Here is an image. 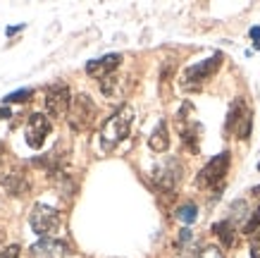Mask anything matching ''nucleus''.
Wrapping results in <instances>:
<instances>
[{
	"mask_svg": "<svg viewBox=\"0 0 260 258\" xmlns=\"http://www.w3.org/2000/svg\"><path fill=\"white\" fill-rule=\"evenodd\" d=\"M31 253L36 258H60L64 253V244H60L57 239H41L31 246Z\"/></svg>",
	"mask_w": 260,
	"mask_h": 258,
	"instance_id": "obj_12",
	"label": "nucleus"
},
{
	"mask_svg": "<svg viewBox=\"0 0 260 258\" xmlns=\"http://www.w3.org/2000/svg\"><path fill=\"white\" fill-rule=\"evenodd\" d=\"M220 65H222V53H215V55H210V58L201 60V63L191 65V67H186L184 74H181V86H184L186 91L198 89L205 79H210L215 72L220 70Z\"/></svg>",
	"mask_w": 260,
	"mask_h": 258,
	"instance_id": "obj_3",
	"label": "nucleus"
},
{
	"mask_svg": "<svg viewBox=\"0 0 260 258\" xmlns=\"http://www.w3.org/2000/svg\"><path fill=\"white\" fill-rule=\"evenodd\" d=\"M229 153L227 151H222L220 156H215L210 163L205 165L203 170L198 172V177H196V184L198 187H203V189H208V187H215V184H220L222 180H224V175H227V170H229Z\"/></svg>",
	"mask_w": 260,
	"mask_h": 258,
	"instance_id": "obj_6",
	"label": "nucleus"
},
{
	"mask_svg": "<svg viewBox=\"0 0 260 258\" xmlns=\"http://www.w3.org/2000/svg\"><path fill=\"white\" fill-rule=\"evenodd\" d=\"M134 118H136V110L134 105H122L117 112H112L110 118L103 122V129H101V146L103 151H112L117 149L119 144L129 136L132 132V125H134Z\"/></svg>",
	"mask_w": 260,
	"mask_h": 258,
	"instance_id": "obj_1",
	"label": "nucleus"
},
{
	"mask_svg": "<svg viewBox=\"0 0 260 258\" xmlns=\"http://www.w3.org/2000/svg\"><path fill=\"white\" fill-rule=\"evenodd\" d=\"M258 227H260V206L251 213V218L244 222V235H253V232H255Z\"/></svg>",
	"mask_w": 260,
	"mask_h": 258,
	"instance_id": "obj_17",
	"label": "nucleus"
},
{
	"mask_svg": "<svg viewBox=\"0 0 260 258\" xmlns=\"http://www.w3.org/2000/svg\"><path fill=\"white\" fill-rule=\"evenodd\" d=\"M213 232L220 237L224 246H232L234 239H237V230H234V222H232V220H220V222H215Z\"/></svg>",
	"mask_w": 260,
	"mask_h": 258,
	"instance_id": "obj_15",
	"label": "nucleus"
},
{
	"mask_svg": "<svg viewBox=\"0 0 260 258\" xmlns=\"http://www.w3.org/2000/svg\"><path fill=\"white\" fill-rule=\"evenodd\" d=\"M22 29H24L22 24H19V26H10V29H8V36H12V34H17V32H22Z\"/></svg>",
	"mask_w": 260,
	"mask_h": 258,
	"instance_id": "obj_23",
	"label": "nucleus"
},
{
	"mask_svg": "<svg viewBox=\"0 0 260 258\" xmlns=\"http://www.w3.org/2000/svg\"><path fill=\"white\" fill-rule=\"evenodd\" d=\"M0 184L5 187V191L12 196H26L29 194V180L19 175V172H10L5 177H0Z\"/></svg>",
	"mask_w": 260,
	"mask_h": 258,
	"instance_id": "obj_11",
	"label": "nucleus"
},
{
	"mask_svg": "<svg viewBox=\"0 0 260 258\" xmlns=\"http://www.w3.org/2000/svg\"><path fill=\"white\" fill-rule=\"evenodd\" d=\"M153 182H155V187L162 189V191H174L181 182V163L177 158L160 160V163L155 165V170H153Z\"/></svg>",
	"mask_w": 260,
	"mask_h": 258,
	"instance_id": "obj_5",
	"label": "nucleus"
},
{
	"mask_svg": "<svg viewBox=\"0 0 260 258\" xmlns=\"http://www.w3.org/2000/svg\"><path fill=\"white\" fill-rule=\"evenodd\" d=\"M251 258H260V230L251 239Z\"/></svg>",
	"mask_w": 260,
	"mask_h": 258,
	"instance_id": "obj_20",
	"label": "nucleus"
},
{
	"mask_svg": "<svg viewBox=\"0 0 260 258\" xmlns=\"http://www.w3.org/2000/svg\"><path fill=\"white\" fill-rule=\"evenodd\" d=\"M191 239V230H181V235H179V244H186Z\"/></svg>",
	"mask_w": 260,
	"mask_h": 258,
	"instance_id": "obj_22",
	"label": "nucleus"
},
{
	"mask_svg": "<svg viewBox=\"0 0 260 258\" xmlns=\"http://www.w3.org/2000/svg\"><path fill=\"white\" fill-rule=\"evenodd\" d=\"M67 115H70L67 122H70L72 129H74V132H84V129L91 127V122H93V118H95V103L91 101V96H86V94L74 96Z\"/></svg>",
	"mask_w": 260,
	"mask_h": 258,
	"instance_id": "obj_4",
	"label": "nucleus"
},
{
	"mask_svg": "<svg viewBox=\"0 0 260 258\" xmlns=\"http://www.w3.org/2000/svg\"><path fill=\"white\" fill-rule=\"evenodd\" d=\"M70 105H72V96H70V89L64 84H53L46 89V110L48 115L53 118H60L64 112H70Z\"/></svg>",
	"mask_w": 260,
	"mask_h": 258,
	"instance_id": "obj_9",
	"label": "nucleus"
},
{
	"mask_svg": "<svg viewBox=\"0 0 260 258\" xmlns=\"http://www.w3.org/2000/svg\"><path fill=\"white\" fill-rule=\"evenodd\" d=\"M50 129H53V125H50V120H48L43 112H34V115H29V120H26V129H24L26 144H29L31 149H41V146L46 144V139L50 136Z\"/></svg>",
	"mask_w": 260,
	"mask_h": 258,
	"instance_id": "obj_8",
	"label": "nucleus"
},
{
	"mask_svg": "<svg viewBox=\"0 0 260 258\" xmlns=\"http://www.w3.org/2000/svg\"><path fill=\"white\" fill-rule=\"evenodd\" d=\"M198 258H224V253H222L220 246H205V249L198 253Z\"/></svg>",
	"mask_w": 260,
	"mask_h": 258,
	"instance_id": "obj_19",
	"label": "nucleus"
},
{
	"mask_svg": "<svg viewBox=\"0 0 260 258\" xmlns=\"http://www.w3.org/2000/svg\"><path fill=\"white\" fill-rule=\"evenodd\" d=\"M258 170H260V163H258Z\"/></svg>",
	"mask_w": 260,
	"mask_h": 258,
	"instance_id": "obj_28",
	"label": "nucleus"
},
{
	"mask_svg": "<svg viewBox=\"0 0 260 258\" xmlns=\"http://www.w3.org/2000/svg\"><path fill=\"white\" fill-rule=\"evenodd\" d=\"M251 127H253L251 110L246 108V103L241 98H237L227 115V132H234L239 139H248L251 136Z\"/></svg>",
	"mask_w": 260,
	"mask_h": 258,
	"instance_id": "obj_7",
	"label": "nucleus"
},
{
	"mask_svg": "<svg viewBox=\"0 0 260 258\" xmlns=\"http://www.w3.org/2000/svg\"><path fill=\"white\" fill-rule=\"evenodd\" d=\"M0 258H19V246H8L0 251Z\"/></svg>",
	"mask_w": 260,
	"mask_h": 258,
	"instance_id": "obj_21",
	"label": "nucleus"
},
{
	"mask_svg": "<svg viewBox=\"0 0 260 258\" xmlns=\"http://www.w3.org/2000/svg\"><path fill=\"white\" fill-rule=\"evenodd\" d=\"M119 63H122V55L119 53L103 55V58H95V60H91V63L86 65V74L98 77V79H105V77H110V74H115V70L119 67Z\"/></svg>",
	"mask_w": 260,
	"mask_h": 258,
	"instance_id": "obj_10",
	"label": "nucleus"
},
{
	"mask_svg": "<svg viewBox=\"0 0 260 258\" xmlns=\"http://www.w3.org/2000/svg\"><path fill=\"white\" fill-rule=\"evenodd\" d=\"M3 239H5V232H3V230H0V242H3Z\"/></svg>",
	"mask_w": 260,
	"mask_h": 258,
	"instance_id": "obj_26",
	"label": "nucleus"
},
{
	"mask_svg": "<svg viewBox=\"0 0 260 258\" xmlns=\"http://www.w3.org/2000/svg\"><path fill=\"white\" fill-rule=\"evenodd\" d=\"M148 146L155 151V153H165V151L170 149V132H167V122L160 120L158 125H155V129H153V134H150V139H148Z\"/></svg>",
	"mask_w": 260,
	"mask_h": 258,
	"instance_id": "obj_13",
	"label": "nucleus"
},
{
	"mask_svg": "<svg viewBox=\"0 0 260 258\" xmlns=\"http://www.w3.org/2000/svg\"><path fill=\"white\" fill-rule=\"evenodd\" d=\"M31 96H34L31 89H22V91H15V94L5 96L3 101H5V103H24V101H29Z\"/></svg>",
	"mask_w": 260,
	"mask_h": 258,
	"instance_id": "obj_18",
	"label": "nucleus"
},
{
	"mask_svg": "<svg viewBox=\"0 0 260 258\" xmlns=\"http://www.w3.org/2000/svg\"><path fill=\"white\" fill-rule=\"evenodd\" d=\"M0 158H3V144H0Z\"/></svg>",
	"mask_w": 260,
	"mask_h": 258,
	"instance_id": "obj_27",
	"label": "nucleus"
},
{
	"mask_svg": "<svg viewBox=\"0 0 260 258\" xmlns=\"http://www.w3.org/2000/svg\"><path fill=\"white\" fill-rule=\"evenodd\" d=\"M5 118H10V110L8 108H0V120H5Z\"/></svg>",
	"mask_w": 260,
	"mask_h": 258,
	"instance_id": "obj_25",
	"label": "nucleus"
},
{
	"mask_svg": "<svg viewBox=\"0 0 260 258\" xmlns=\"http://www.w3.org/2000/svg\"><path fill=\"white\" fill-rule=\"evenodd\" d=\"M101 91H103V96H108V98H119V96L126 91L124 77H119V74H110V77L101 79Z\"/></svg>",
	"mask_w": 260,
	"mask_h": 258,
	"instance_id": "obj_14",
	"label": "nucleus"
},
{
	"mask_svg": "<svg viewBox=\"0 0 260 258\" xmlns=\"http://www.w3.org/2000/svg\"><path fill=\"white\" fill-rule=\"evenodd\" d=\"M174 218L181 220V222H186V225H191V222H196V218H198V208L193 204H184L174 211Z\"/></svg>",
	"mask_w": 260,
	"mask_h": 258,
	"instance_id": "obj_16",
	"label": "nucleus"
},
{
	"mask_svg": "<svg viewBox=\"0 0 260 258\" xmlns=\"http://www.w3.org/2000/svg\"><path fill=\"white\" fill-rule=\"evenodd\" d=\"M29 225L36 235H41L43 239L48 237H55L60 232V227H62V215L55 211V208H50L46 204H36L29 213Z\"/></svg>",
	"mask_w": 260,
	"mask_h": 258,
	"instance_id": "obj_2",
	"label": "nucleus"
},
{
	"mask_svg": "<svg viewBox=\"0 0 260 258\" xmlns=\"http://www.w3.org/2000/svg\"><path fill=\"white\" fill-rule=\"evenodd\" d=\"M251 36H253V39H258V41H260V26H253V29H251Z\"/></svg>",
	"mask_w": 260,
	"mask_h": 258,
	"instance_id": "obj_24",
	"label": "nucleus"
}]
</instances>
